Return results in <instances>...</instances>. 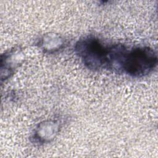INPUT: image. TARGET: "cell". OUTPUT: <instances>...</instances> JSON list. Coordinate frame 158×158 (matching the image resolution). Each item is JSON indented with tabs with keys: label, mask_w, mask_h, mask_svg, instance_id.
I'll use <instances>...</instances> for the list:
<instances>
[{
	"label": "cell",
	"mask_w": 158,
	"mask_h": 158,
	"mask_svg": "<svg viewBox=\"0 0 158 158\" xmlns=\"http://www.w3.org/2000/svg\"><path fill=\"white\" fill-rule=\"evenodd\" d=\"M157 64V55L153 49L148 46L128 48L117 43L114 49L111 69L131 77H142L151 73Z\"/></svg>",
	"instance_id": "1"
},
{
	"label": "cell",
	"mask_w": 158,
	"mask_h": 158,
	"mask_svg": "<svg viewBox=\"0 0 158 158\" xmlns=\"http://www.w3.org/2000/svg\"><path fill=\"white\" fill-rule=\"evenodd\" d=\"M112 44L104 42L94 36L80 39L75 45V52L89 69H109Z\"/></svg>",
	"instance_id": "2"
},
{
	"label": "cell",
	"mask_w": 158,
	"mask_h": 158,
	"mask_svg": "<svg viewBox=\"0 0 158 158\" xmlns=\"http://www.w3.org/2000/svg\"><path fill=\"white\" fill-rule=\"evenodd\" d=\"M59 129L58 123L56 121L44 122L41 123L37 128L33 135V139L36 142L44 143L49 141L57 133Z\"/></svg>",
	"instance_id": "3"
},
{
	"label": "cell",
	"mask_w": 158,
	"mask_h": 158,
	"mask_svg": "<svg viewBox=\"0 0 158 158\" xmlns=\"http://www.w3.org/2000/svg\"><path fill=\"white\" fill-rule=\"evenodd\" d=\"M39 44L43 50L45 52L51 53L62 48L65 42L64 40L59 36L47 35L44 36V37L41 38Z\"/></svg>",
	"instance_id": "4"
}]
</instances>
